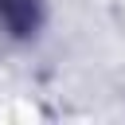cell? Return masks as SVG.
Masks as SVG:
<instances>
[{"instance_id": "cell-1", "label": "cell", "mask_w": 125, "mask_h": 125, "mask_svg": "<svg viewBox=\"0 0 125 125\" xmlns=\"http://www.w3.org/2000/svg\"><path fill=\"white\" fill-rule=\"evenodd\" d=\"M0 16L12 23V27H27V23H35V4L31 0H0Z\"/></svg>"}]
</instances>
